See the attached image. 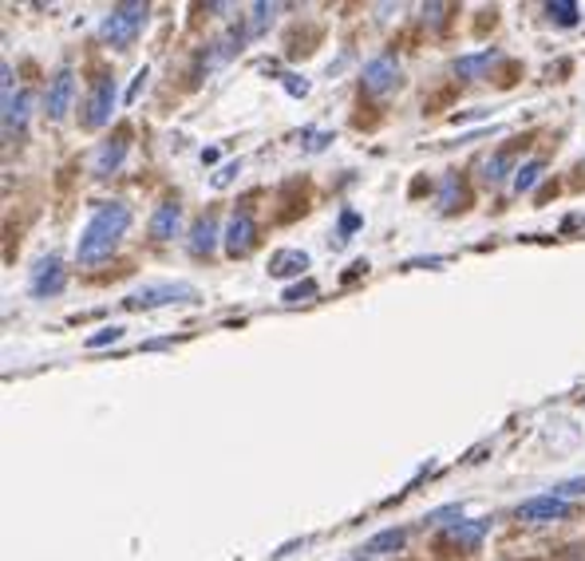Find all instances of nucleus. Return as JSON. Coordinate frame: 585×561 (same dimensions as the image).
Instances as JSON below:
<instances>
[{
	"label": "nucleus",
	"instance_id": "nucleus-1",
	"mask_svg": "<svg viewBox=\"0 0 585 561\" xmlns=\"http://www.w3.org/2000/svg\"><path fill=\"white\" fill-rule=\"evenodd\" d=\"M130 226V205L127 202H99L87 217L84 234H79L76 246V261L79 265H99L103 258L115 253L120 238L127 234Z\"/></svg>",
	"mask_w": 585,
	"mask_h": 561
},
{
	"label": "nucleus",
	"instance_id": "nucleus-2",
	"mask_svg": "<svg viewBox=\"0 0 585 561\" xmlns=\"http://www.w3.org/2000/svg\"><path fill=\"white\" fill-rule=\"evenodd\" d=\"M147 4H139V0H130V4H115V9L103 16V24H99V40L108 43V48H115V52H127L130 43L139 40L142 24H147Z\"/></svg>",
	"mask_w": 585,
	"mask_h": 561
},
{
	"label": "nucleus",
	"instance_id": "nucleus-3",
	"mask_svg": "<svg viewBox=\"0 0 585 561\" xmlns=\"http://www.w3.org/2000/svg\"><path fill=\"white\" fill-rule=\"evenodd\" d=\"M198 289L190 280H147L123 297V309H166V304H195Z\"/></svg>",
	"mask_w": 585,
	"mask_h": 561
},
{
	"label": "nucleus",
	"instance_id": "nucleus-4",
	"mask_svg": "<svg viewBox=\"0 0 585 561\" xmlns=\"http://www.w3.org/2000/svg\"><path fill=\"white\" fill-rule=\"evenodd\" d=\"M574 514V507L565 502V498L558 495H538V498H526V502H519V510H514V519L519 522H531V526H543V522H562Z\"/></svg>",
	"mask_w": 585,
	"mask_h": 561
},
{
	"label": "nucleus",
	"instance_id": "nucleus-5",
	"mask_svg": "<svg viewBox=\"0 0 585 561\" xmlns=\"http://www.w3.org/2000/svg\"><path fill=\"white\" fill-rule=\"evenodd\" d=\"M222 246H226L229 258H246L253 246H258V222H253L250 210H238L229 217L226 234H222Z\"/></svg>",
	"mask_w": 585,
	"mask_h": 561
},
{
	"label": "nucleus",
	"instance_id": "nucleus-6",
	"mask_svg": "<svg viewBox=\"0 0 585 561\" xmlns=\"http://www.w3.org/2000/svg\"><path fill=\"white\" fill-rule=\"evenodd\" d=\"M111 111H115V79L103 76V79H96V87H91V96H87V103H84V127L99 130L111 120Z\"/></svg>",
	"mask_w": 585,
	"mask_h": 561
},
{
	"label": "nucleus",
	"instance_id": "nucleus-7",
	"mask_svg": "<svg viewBox=\"0 0 585 561\" xmlns=\"http://www.w3.org/2000/svg\"><path fill=\"white\" fill-rule=\"evenodd\" d=\"M72 96H76V72L72 67H60L48 84V96H43V111H48V120H64L67 111H72Z\"/></svg>",
	"mask_w": 585,
	"mask_h": 561
},
{
	"label": "nucleus",
	"instance_id": "nucleus-8",
	"mask_svg": "<svg viewBox=\"0 0 585 561\" xmlns=\"http://www.w3.org/2000/svg\"><path fill=\"white\" fill-rule=\"evenodd\" d=\"M67 285V270L60 258H40L33 270V280H28V289H33V297H55V292H64Z\"/></svg>",
	"mask_w": 585,
	"mask_h": 561
},
{
	"label": "nucleus",
	"instance_id": "nucleus-9",
	"mask_svg": "<svg viewBox=\"0 0 585 561\" xmlns=\"http://www.w3.org/2000/svg\"><path fill=\"white\" fill-rule=\"evenodd\" d=\"M396 84H400V60H396V52H384L364 64V87H369L372 96H384Z\"/></svg>",
	"mask_w": 585,
	"mask_h": 561
},
{
	"label": "nucleus",
	"instance_id": "nucleus-10",
	"mask_svg": "<svg viewBox=\"0 0 585 561\" xmlns=\"http://www.w3.org/2000/svg\"><path fill=\"white\" fill-rule=\"evenodd\" d=\"M127 151H130V142H127V130H120L115 139H108L103 147L96 151V162H91V171L103 178V174H115L123 166V159H127Z\"/></svg>",
	"mask_w": 585,
	"mask_h": 561
},
{
	"label": "nucleus",
	"instance_id": "nucleus-11",
	"mask_svg": "<svg viewBox=\"0 0 585 561\" xmlns=\"http://www.w3.org/2000/svg\"><path fill=\"white\" fill-rule=\"evenodd\" d=\"M490 519H471V522H456V526H447V541L459 546V550H478V541L487 538Z\"/></svg>",
	"mask_w": 585,
	"mask_h": 561
},
{
	"label": "nucleus",
	"instance_id": "nucleus-12",
	"mask_svg": "<svg viewBox=\"0 0 585 561\" xmlns=\"http://www.w3.org/2000/svg\"><path fill=\"white\" fill-rule=\"evenodd\" d=\"M183 226V205L178 202H163L159 210L151 214V238L154 241H171Z\"/></svg>",
	"mask_w": 585,
	"mask_h": 561
},
{
	"label": "nucleus",
	"instance_id": "nucleus-13",
	"mask_svg": "<svg viewBox=\"0 0 585 561\" xmlns=\"http://www.w3.org/2000/svg\"><path fill=\"white\" fill-rule=\"evenodd\" d=\"M28 108H33V96H28V91L4 99V139L21 135L24 123H28Z\"/></svg>",
	"mask_w": 585,
	"mask_h": 561
},
{
	"label": "nucleus",
	"instance_id": "nucleus-14",
	"mask_svg": "<svg viewBox=\"0 0 585 561\" xmlns=\"http://www.w3.org/2000/svg\"><path fill=\"white\" fill-rule=\"evenodd\" d=\"M403 541H408V529H379L376 538L364 541L360 558H388V553L403 550Z\"/></svg>",
	"mask_w": 585,
	"mask_h": 561
},
{
	"label": "nucleus",
	"instance_id": "nucleus-15",
	"mask_svg": "<svg viewBox=\"0 0 585 561\" xmlns=\"http://www.w3.org/2000/svg\"><path fill=\"white\" fill-rule=\"evenodd\" d=\"M309 270V253L301 249H282L270 258V277H301Z\"/></svg>",
	"mask_w": 585,
	"mask_h": 561
},
{
	"label": "nucleus",
	"instance_id": "nucleus-16",
	"mask_svg": "<svg viewBox=\"0 0 585 561\" xmlns=\"http://www.w3.org/2000/svg\"><path fill=\"white\" fill-rule=\"evenodd\" d=\"M495 64H499V52H495V48H487V52H475V55H463V60H456V64H451V72H456L459 79H478L483 72H490Z\"/></svg>",
	"mask_w": 585,
	"mask_h": 561
},
{
	"label": "nucleus",
	"instance_id": "nucleus-17",
	"mask_svg": "<svg viewBox=\"0 0 585 561\" xmlns=\"http://www.w3.org/2000/svg\"><path fill=\"white\" fill-rule=\"evenodd\" d=\"M217 238H222V234H217V222L210 214H202L195 222V229H190V253H195V258H207L210 249L217 246Z\"/></svg>",
	"mask_w": 585,
	"mask_h": 561
},
{
	"label": "nucleus",
	"instance_id": "nucleus-18",
	"mask_svg": "<svg viewBox=\"0 0 585 561\" xmlns=\"http://www.w3.org/2000/svg\"><path fill=\"white\" fill-rule=\"evenodd\" d=\"M507 174H519V171H514V154H510V151H499L495 159L483 162V183H487V186H499Z\"/></svg>",
	"mask_w": 585,
	"mask_h": 561
},
{
	"label": "nucleus",
	"instance_id": "nucleus-19",
	"mask_svg": "<svg viewBox=\"0 0 585 561\" xmlns=\"http://www.w3.org/2000/svg\"><path fill=\"white\" fill-rule=\"evenodd\" d=\"M543 174H546V162H543V159L522 162L519 174H514V190H519V195H531L534 186L543 183Z\"/></svg>",
	"mask_w": 585,
	"mask_h": 561
},
{
	"label": "nucleus",
	"instance_id": "nucleus-20",
	"mask_svg": "<svg viewBox=\"0 0 585 561\" xmlns=\"http://www.w3.org/2000/svg\"><path fill=\"white\" fill-rule=\"evenodd\" d=\"M277 12H282V4H253L250 21H246V36H261V33H265Z\"/></svg>",
	"mask_w": 585,
	"mask_h": 561
},
{
	"label": "nucleus",
	"instance_id": "nucleus-21",
	"mask_svg": "<svg viewBox=\"0 0 585 561\" xmlns=\"http://www.w3.org/2000/svg\"><path fill=\"white\" fill-rule=\"evenodd\" d=\"M546 16H550L553 24H562V28H574L582 9H577L574 0H550V4H546Z\"/></svg>",
	"mask_w": 585,
	"mask_h": 561
},
{
	"label": "nucleus",
	"instance_id": "nucleus-22",
	"mask_svg": "<svg viewBox=\"0 0 585 561\" xmlns=\"http://www.w3.org/2000/svg\"><path fill=\"white\" fill-rule=\"evenodd\" d=\"M456 202H466V198H463V186H459V178H444V195H439V210H444V214H451V210H456Z\"/></svg>",
	"mask_w": 585,
	"mask_h": 561
},
{
	"label": "nucleus",
	"instance_id": "nucleus-23",
	"mask_svg": "<svg viewBox=\"0 0 585 561\" xmlns=\"http://www.w3.org/2000/svg\"><path fill=\"white\" fill-rule=\"evenodd\" d=\"M316 297V280H304V285H292V289H285L282 301L285 304H301V301H313Z\"/></svg>",
	"mask_w": 585,
	"mask_h": 561
},
{
	"label": "nucleus",
	"instance_id": "nucleus-24",
	"mask_svg": "<svg viewBox=\"0 0 585 561\" xmlns=\"http://www.w3.org/2000/svg\"><path fill=\"white\" fill-rule=\"evenodd\" d=\"M123 340V324H111V328H99L96 336H87V348H103V345H115Z\"/></svg>",
	"mask_w": 585,
	"mask_h": 561
},
{
	"label": "nucleus",
	"instance_id": "nucleus-25",
	"mask_svg": "<svg viewBox=\"0 0 585 561\" xmlns=\"http://www.w3.org/2000/svg\"><path fill=\"white\" fill-rule=\"evenodd\" d=\"M550 495H558V498H565V502H570L574 495H585V478H570V483H558V486L550 490Z\"/></svg>",
	"mask_w": 585,
	"mask_h": 561
},
{
	"label": "nucleus",
	"instance_id": "nucleus-26",
	"mask_svg": "<svg viewBox=\"0 0 585 561\" xmlns=\"http://www.w3.org/2000/svg\"><path fill=\"white\" fill-rule=\"evenodd\" d=\"M360 226V217L352 214V210H345V214H340V229H336V241H340V246H345L348 241V234H352V229Z\"/></svg>",
	"mask_w": 585,
	"mask_h": 561
},
{
	"label": "nucleus",
	"instance_id": "nucleus-27",
	"mask_svg": "<svg viewBox=\"0 0 585 561\" xmlns=\"http://www.w3.org/2000/svg\"><path fill=\"white\" fill-rule=\"evenodd\" d=\"M234 174H238V162H229V166H222V171L214 174V186H217V190L234 183Z\"/></svg>",
	"mask_w": 585,
	"mask_h": 561
},
{
	"label": "nucleus",
	"instance_id": "nucleus-28",
	"mask_svg": "<svg viewBox=\"0 0 585 561\" xmlns=\"http://www.w3.org/2000/svg\"><path fill=\"white\" fill-rule=\"evenodd\" d=\"M285 87H289V96H309V84L301 76H285Z\"/></svg>",
	"mask_w": 585,
	"mask_h": 561
},
{
	"label": "nucleus",
	"instance_id": "nucleus-29",
	"mask_svg": "<svg viewBox=\"0 0 585 561\" xmlns=\"http://www.w3.org/2000/svg\"><path fill=\"white\" fill-rule=\"evenodd\" d=\"M582 166H585V162H582Z\"/></svg>",
	"mask_w": 585,
	"mask_h": 561
}]
</instances>
